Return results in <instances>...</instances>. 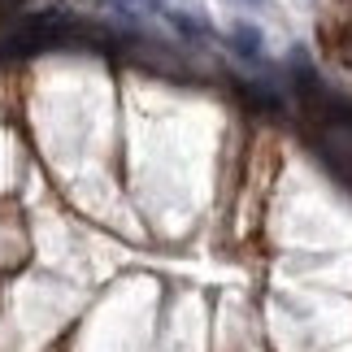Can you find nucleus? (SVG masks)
I'll return each mask as SVG.
<instances>
[{
  "instance_id": "obj_1",
  "label": "nucleus",
  "mask_w": 352,
  "mask_h": 352,
  "mask_svg": "<svg viewBox=\"0 0 352 352\" xmlns=\"http://www.w3.org/2000/svg\"><path fill=\"white\" fill-rule=\"evenodd\" d=\"M231 48L239 52L243 61H256V57H261V48H265V35L256 31L252 22H235L231 26Z\"/></svg>"
},
{
  "instance_id": "obj_2",
  "label": "nucleus",
  "mask_w": 352,
  "mask_h": 352,
  "mask_svg": "<svg viewBox=\"0 0 352 352\" xmlns=\"http://www.w3.org/2000/svg\"><path fill=\"white\" fill-rule=\"evenodd\" d=\"M118 5V13H148V18H170V5L166 0H109Z\"/></svg>"
},
{
  "instance_id": "obj_3",
  "label": "nucleus",
  "mask_w": 352,
  "mask_h": 352,
  "mask_svg": "<svg viewBox=\"0 0 352 352\" xmlns=\"http://www.w3.org/2000/svg\"><path fill=\"white\" fill-rule=\"evenodd\" d=\"M235 5H265V0H235Z\"/></svg>"
}]
</instances>
